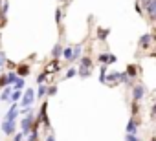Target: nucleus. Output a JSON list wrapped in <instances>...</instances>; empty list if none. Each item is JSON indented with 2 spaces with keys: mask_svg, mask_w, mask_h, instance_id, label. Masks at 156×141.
I'll list each match as a JSON object with an SVG mask.
<instances>
[{
  "mask_svg": "<svg viewBox=\"0 0 156 141\" xmlns=\"http://www.w3.org/2000/svg\"><path fill=\"white\" fill-rule=\"evenodd\" d=\"M92 68H94V62H92V59H90L88 55L79 57V68H77V75L83 77V79L90 77V75H92Z\"/></svg>",
  "mask_w": 156,
  "mask_h": 141,
  "instance_id": "f257e3e1",
  "label": "nucleus"
},
{
  "mask_svg": "<svg viewBox=\"0 0 156 141\" xmlns=\"http://www.w3.org/2000/svg\"><path fill=\"white\" fill-rule=\"evenodd\" d=\"M35 103V90L33 88H24L22 95L19 99V108H30Z\"/></svg>",
  "mask_w": 156,
  "mask_h": 141,
  "instance_id": "f03ea898",
  "label": "nucleus"
},
{
  "mask_svg": "<svg viewBox=\"0 0 156 141\" xmlns=\"http://www.w3.org/2000/svg\"><path fill=\"white\" fill-rule=\"evenodd\" d=\"M154 40H156V35H154V33H143V35L140 37L138 44H140L141 50H149V48H152V42H154Z\"/></svg>",
  "mask_w": 156,
  "mask_h": 141,
  "instance_id": "7ed1b4c3",
  "label": "nucleus"
},
{
  "mask_svg": "<svg viewBox=\"0 0 156 141\" xmlns=\"http://www.w3.org/2000/svg\"><path fill=\"white\" fill-rule=\"evenodd\" d=\"M33 114H30V115H22V119L19 121V126H20V132L26 136L30 130H31V126H33Z\"/></svg>",
  "mask_w": 156,
  "mask_h": 141,
  "instance_id": "20e7f679",
  "label": "nucleus"
},
{
  "mask_svg": "<svg viewBox=\"0 0 156 141\" xmlns=\"http://www.w3.org/2000/svg\"><path fill=\"white\" fill-rule=\"evenodd\" d=\"M145 94H147V88L141 84V83H138V84H134L132 86V101H141L143 97H145Z\"/></svg>",
  "mask_w": 156,
  "mask_h": 141,
  "instance_id": "39448f33",
  "label": "nucleus"
},
{
  "mask_svg": "<svg viewBox=\"0 0 156 141\" xmlns=\"http://www.w3.org/2000/svg\"><path fill=\"white\" fill-rule=\"evenodd\" d=\"M17 81V74L13 72H8V74H0V88H4V86H8V84H13Z\"/></svg>",
  "mask_w": 156,
  "mask_h": 141,
  "instance_id": "423d86ee",
  "label": "nucleus"
},
{
  "mask_svg": "<svg viewBox=\"0 0 156 141\" xmlns=\"http://www.w3.org/2000/svg\"><path fill=\"white\" fill-rule=\"evenodd\" d=\"M0 128H2L4 136H13V134L17 132V121H8V119H4L2 125H0Z\"/></svg>",
  "mask_w": 156,
  "mask_h": 141,
  "instance_id": "0eeeda50",
  "label": "nucleus"
},
{
  "mask_svg": "<svg viewBox=\"0 0 156 141\" xmlns=\"http://www.w3.org/2000/svg\"><path fill=\"white\" fill-rule=\"evenodd\" d=\"M141 126V121L136 117V115H132L129 121H127V128H125V132L127 134H138V128Z\"/></svg>",
  "mask_w": 156,
  "mask_h": 141,
  "instance_id": "6e6552de",
  "label": "nucleus"
},
{
  "mask_svg": "<svg viewBox=\"0 0 156 141\" xmlns=\"http://www.w3.org/2000/svg\"><path fill=\"white\" fill-rule=\"evenodd\" d=\"M39 121H41V125H44V126H48L50 128V119H48V103H42L41 105V110H39Z\"/></svg>",
  "mask_w": 156,
  "mask_h": 141,
  "instance_id": "1a4fd4ad",
  "label": "nucleus"
},
{
  "mask_svg": "<svg viewBox=\"0 0 156 141\" xmlns=\"http://www.w3.org/2000/svg\"><path fill=\"white\" fill-rule=\"evenodd\" d=\"M30 72H31V66L28 64V62H20V64H17V68H15V74H17V77H28L30 75Z\"/></svg>",
  "mask_w": 156,
  "mask_h": 141,
  "instance_id": "9d476101",
  "label": "nucleus"
},
{
  "mask_svg": "<svg viewBox=\"0 0 156 141\" xmlns=\"http://www.w3.org/2000/svg\"><path fill=\"white\" fill-rule=\"evenodd\" d=\"M143 9H147V17H149V20L154 22V19H156V0H147V4H145Z\"/></svg>",
  "mask_w": 156,
  "mask_h": 141,
  "instance_id": "9b49d317",
  "label": "nucleus"
},
{
  "mask_svg": "<svg viewBox=\"0 0 156 141\" xmlns=\"http://www.w3.org/2000/svg\"><path fill=\"white\" fill-rule=\"evenodd\" d=\"M19 117V103H11L9 105V110L6 112V115H4V119H8V121H15Z\"/></svg>",
  "mask_w": 156,
  "mask_h": 141,
  "instance_id": "f8f14e48",
  "label": "nucleus"
},
{
  "mask_svg": "<svg viewBox=\"0 0 156 141\" xmlns=\"http://www.w3.org/2000/svg\"><path fill=\"white\" fill-rule=\"evenodd\" d=\"M108 35H110V29H108V28H98V29H96V37H98V40H101V42H105V40L108 39Z\"/></svg>",
  "mask_w": 156,
  "mask_h": 141,
  "instance_id": "ddd939ff",
  "label": "nucleus"
},
{
  "mask_svg": "<svg viewBox=\"0 0 156 141\" xmlns=\"http://www.w3.org/2000/svg\"><path fill=\"white\" fill-rule=\"evenodd\" d=\"M125 74H127L130 79L138 77V75H140V68H138V64H129V66H127V70H125Z\"/></svg>",
  "mask_w": 156,
  "mask_h": 141,
  "instance_id": "4468645a",
  "label": "nucleus"
},
{
  "mask_svg": "<svg viewBox=\"0 0 156 141\" xmlns=\"http://www.w3.org/2000/svg\"><path fill=\"white\" fill-rule=\"evenodd\" d=\"M11 92H13V86H11V84L4 86V88H2V94H0V99H2V101H6V103H11V101H9V97H11Z\"/></svg>",
  "mask_w": 156,
  "mask_h": 141,
  "instance_id": "2eb2a0df",
  "label": "nucleus"
},
{
  "mask_svg": "<svg viewBox=\"0 0 156 141\" xmlns=\"http://www.w3.org/2000/svg\"><path fill=\"white\" fill-rule=\"evenodd\" d=\"M28 137H26V141H39V126H31V130L26 134Z\"/></svg>",
  "mask_w": 156,
  "mask_h": 141,
  "instance_id": "dca6fc26",
  "label": "nucleus"
},
{
  "mask_svg": "<svg viewBox=\"0 0 156 141\" xmlns=\"http://www.w3.org/2000/svg\"><path fill=\"white\" fill-rule=\"evenodd\" d=\"M59 68H61V66H59L57 59H53V60L46 66V74H57V72H59Z\"/></svg>",
  "mask_w": 156,
  "mask_h": 141,
  "instance_id": "f3484780",
  "label": "nucleus"
},
{
  "mask_svg": "<svg viewBox=\"0 0 156 141\" xmlns=\"http://www.w3.org/2000/svg\"><path fill=\"white\" fill-rule=\"evenodd\" d=\"M11 86H13L15 90H24V88H26V79H24V77H17V81H15Z\"/></svg>",
  "mask_w": 156,
  "mask_h": 141,
  "instance_id": "a211bd4d",
  "label": "nucleus"
},
{
  "mask_svg": "<svg viewBox=\"0 0 156 141\" xmlns=\"http://www.w3.org/2000/svg\"><path fill=\"white\" fill-rule=\"evenodd\" d=\"M9 11V0H2V8H0V19H6Z\"/></svg>",
  "mask_w": 156,
  "mask_h": 141,
  "instance_id": "6ab92c4d",
  "label": "nucleus"
},
{
  "mask_svg": "<svg viewBox=\"0 0 156 141\" xmlns=\"http://www.w3.org/2000/svg\"><path fill=\"white\" fill-rule=\"evenodd\" d=\"M72 51H73V48L72 46H66V48H62V51H61V55L68 60V62H72Z\"/></svg>",
  "mask_w": 156,
  "mask_h": 141,
  "instance_id": "aec40b11",
  "label": "nucleus"
},
{
  "mask_svg": "<svg viewBox=\"0 0 156 141\" xmlns=\"http://www.w3.org/2000/svg\"><path fill=\"white\" fill-rule=\"evenodd\" d=\"M81 50H83L81 44H79V46H73V51H72V62H73V60H79V57H81Z\"/></svg>",
  "mask_w": 156,
  "mask_h": 141,
  "instance_id": "412c9836",
  "label": "nucleus"
},
{
  "mask_svg": "<svg viewBox=\"0 0 156 141\" xmlns=\"http://www.w3.org/2000/svg\"><path fill=\"white\" fill-rule=\"evenodd\" d=\"M46 95V84H39V90H35V99H42Z\"/></svg>",
  "mask_w": 156,
  "mask_h": 141,
  "instance_id": "4be33fe9",
  "label": "nucleus"
},
{
  "mask_svg": "<svg viewBox=\"0 0 156 141\" xmlns=\"http://www.w3.org/2000/svg\"><path fill=\"white\" fill-rule=\"evenodd\" d=\"M108 55H110L108 51L99 53V55H98V62H99V64H107V66H108Z\"/></svg>",
  "mask_w": 156,
  "mask_h": 141,
  "instance_id": "5701e85b",
  "label": "nucleus"
},
{
  "mask_svg": "<svg viewBox=\"0 0 156 141\" xmlns=\"http://www.w3.org/2000/svg\"><path fill=\"white\" fill-rule=\"evenodd\" d=\"M20 95H22V90H15V88H13V92H11V97H9V101H11V103H19Z\"/></svg>",
  "mask_w": 156,
  "mask_h": 141,
  "instance_id": "b1692460",
  "label": "nucleus"
},
{
  "mask_svg": "<svg viewBox=\"0 0 156 141\" xmlns=\"http://www.w3.org/2000/svg\"><path fill=\"white\" fill-rule=\"evenodd\" d=\"M61 51H62V46H61V44H55L53 50H51V57H53V59H59V57H61Z\"/></svg>",
  "mask_w": 156,
  "mask_h": 141,
  "instance_id": "393cba45",
  "label": "nucleus"
},
{
  "mask_svg": "<svg viewBox=\"0 0 156 141\" xmlns=\"http://www.w3.org/2000/svg\"><path fill=\"white\" fill-rule=\"evenodd\" d=\"M77 75V68H68L66 70V74H64V79H72Z\"/></svg>",
  "mask_w": 156,
  "mask_h": 141,
  "instance_id": "a878e982",
  "label": "nucleus"
},
{
  "mask_svg": "<svg viewBox=\"0 0 156 141\" xmlns=\"http://www.w3.org/2000/svg\"><path fill=\"white\" fill-rule=\"evenodd\" d=\"M57 94V84H51V86H46V95L48 97H53Z\"/></svg>",
  "mask_w": 156,
  "mask_h": 141,
  "instance_id": "bb28decb",
  "label": "nucleus"
},
{
  "mask_svg": "<svg viewBox=\"0 0 156 141\" xmlns=\"http://www.w3.org/2000/svg\"><path fill=\"white\" fill-rule=\"evenodd\" d=\"M130 112H132V115H138V114H140V103H138V101H132Z\"/></svg>",
  "mask_w": 156,
  "mask_h": 141,
  "instance_id": "cd10ccee",
  "label": "nucleus"
},
{
  "mask_svg": "<svg viewBox=\"0 0 156 141\" xmlns=\"http://www.w3.org/2000/svg\"><path fill=\"white\" fill-rule=\"evenodd\" d=\"M46 79H48V74L44 72V74H39V75L35 77V83H37V84H42V83H44Z\"/></svg>",
  "mask_w": 156,
  "mask_h": 141,
  "instance_id": "c85d7f7f",
  "label": "nucleus"
},
{
  "mask_svg": "<svg viewBox=\"0 0 156 141\" xmlns=\"http://www.w3.org/2000/svg\"><path fill=\"white\" fill-rule=\"evenodd\" d=\"M6 62H8V55H6L2 50H0V70H2V68L6 66Z\"/></svg>",
  "mask_w": 156,
  "mask_h": 141,
  "instance_id": "c756f323",
  "label": "nucleus"
},
{
  "mask_svg": "<svg viewBox=\"0 0 156 141\" xmlns=\"http://www.w3.org/2000/svg\"><path fill=\"white\" fill-rule=\"evenodd\" d=\"M125 141H141V137L138 134H127L125 136Z\"/></svg>",
  "mask_w": 156,
  "mask_h": 141,
  "instance_id": "7c9ffc66",
  "label": "nucleus"
},
{
  "mask_svg": "<svg viewBox=\"0 0 156 141\" xmlns=\"http://www.w3.org/2000/svg\"><path fill=\"white\" fill-rule=\"evenodd\" d=\"M55 22H57V24H61V22H62V11H61V8H57V9H55Z\"/></svg>",
  "mask_w": 156,
  "mask_h": 141,
  "instance_id": "2f4dec72",
  "label": "nucleus"
},
{
  "mask_svg": "<svg viewBox=\"0 0 156 141\" xmlns=\"http://www.w3.org/2000/svg\"><path fill=\"white\" fill-rule=\"evenodd\" d=\"M11 137H13V141H24V137H26V136H24L22 132H15Z\"/></svg>",
  "mask_w": 156,
  "mask_h": 141,
  "instance_id": "473e14b6",
  "label": "nucleus"
},
{
  "mask_svg": "<svg viewBox=\"0 0 156 141\" xmlns=\"http://www.w3.org/2000/svg\"><path fill=\"white\" fill-rule=\"evenodd\" d=\"M116 62H118V57H116L114 53H110V55H108V66H110V64H116Z\"/></svg>",
  "mask_w": 156,
  "mask_h": 141,
  "instance_id": "72a5a7b5",
  "label": "nucleus"
},
{
  "mask_svg": "<svg viewBox=\"0 0 156 141\" xmlns=\"http://www.w3.org/2000/svg\"><path fill=\"white\" fill-rule=\"evenodd\" d=\"M6 66H8V68H11L13 72H15V68H17V62H13V60H8V62H6Z\"/></svg>",
  "mask_w": 156,
  "mask_h": 141,
  "instance_id": "f704fd0d",
  "label": "nucleus"
},
{
  "mask_svg": "<svg viewBox=\"0 0 156 141\" xmlns=\"http://www.w3.org/2000/svg\"><path fill=\"white\" fill-rule=\"evenodd\" d=\"M134 11H136L138 15H143V9H141V6H140V4H136V6H134Z\"/></svg>",
  "mask_w": 156,
  "mask_h": 141,
  "instance_id": "c9c22d12",
  "label": "nucleus"
},
{
  "mask_svg": "<svg viewBox=\"0 0 156 141\" xmlns=\"http://www.w3.org/2000/svg\"><path fill=\"white\" fill-rule=\"evenodd\" d=\"M46 141H55V136H53V132H50V134L46 136Z\"/></svg>",
  "mask_w": 156,
  "mask_h": 141,
  "instance_id": "e433bc0d",
  "label": "nucleus"
},
{
  "mask_svg": "<svg viewBox=\"0 0 156 141\" xmlns=\"http://www.w3.org/2000/svg\"><path fill=\"white\" fill-rule=\"evenodd\" d=\"M151 141H156V137H154V136H152V137H151Z\"/></svg>",
  "mask_w": 156,
  "mask_h": 141,
  "instance_id": "4c0bfd02",
  "label": "nucleus"
},
{
  "mask_svg": "<svg viewBox=\"0 0 156 141\" xmlns=\"http://www.w3.org/2000/svg\"><path fill=\"white\" fill-rule=\"evenodd\" d=\"M59 2H68V0H59Z\"/></svg>",
  "mask_w": 156,
  "mask_h": 141,
  "instance_id": "58836bf2",
  "label": "nucleus"
},
{
  "mask_svg": "<svg viewBox=\"0 0 156 141\" xmlns=\"http://www.w3.org/2000/svg\"><path fill=\"white\" fill-rule=\"evenodd\" d=\"M0 74H2V70H0Z\"/></svg>",
  "mask_w": 156,
  "mask_h": 141,
  "instance_id": "ea45409f",
  "label": "nucleus"
}]
</instances>
